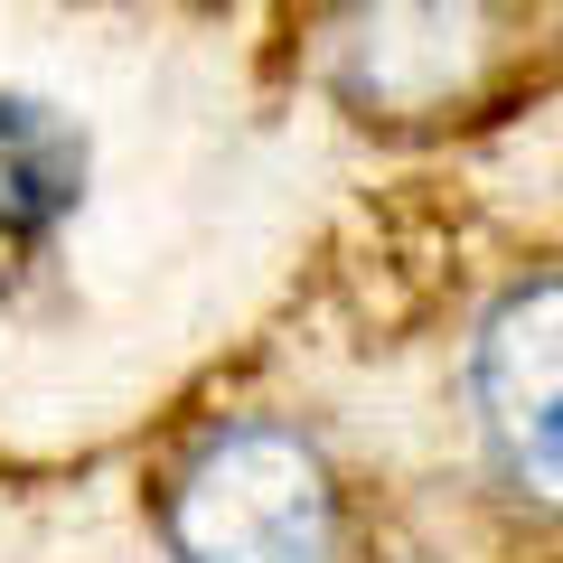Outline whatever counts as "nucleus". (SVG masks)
Listing matches in <instances>:
<instances>
[{
    "label": "nucleus",
    "instance_id": "obj_1",
    "mask_svg": "<svg viewBox=\"0 0 563 563\" xmlns=\"http://www.w3.org/2000/svg\"><path fill=\"white\" fill-rule=\"evenodd\" d=\"M169 554L179 563H329L339 554V488L320 442L291 422H225L188 451L169 488Z\"/></svg>",
    "mask_w": 563,
    "mask_h": 563
},
{
    "label": "nucleus",
    "instance_id": "obj_2",
    "mask_svg": "<svg viewBox=\"0 0 563 563\" xmlns=\"http://www.w3.org/2000/svg\"><path fill=\"white\" fill-rule=\"evenodd\" d=\"M488 57H498L488 0H347L329 20L320 85L357 122H422L479 95Z\"/></svg>",
    "mask_w": 563,
    "mask_h": 563
},
{
    "label": "nucleus",
    "instance_id": "obj_3",
    "mask_svg": "<svg viewBox=\"0 0 563 563\" xmlns=\"http://www.w3.org/2000/svg\"><path fill=\"white\" fill-rule=\"evenodd\" d=\"M470 404L498 451V470L526 498H554V282H526L488 310L479 347H470Z\"/></svg>",
    "mask_w": 563,
    "mask_h": 563
},
{
    "label": "nucleus",
    "instance_id": "obj_4",
    "mask_svg": "<svg viewBox=\"0 0 563 563\" xmlns=\"http://www.w3.org/2000/svg\"><path fill=\"white\" fill-rule=\"evenodd\" d=\"M85 198V132L38 95H0V244H29Z\"/></svg>",
    "mask_w": 563,
    "mask_h": 563
}]
</instances>
